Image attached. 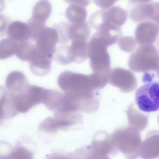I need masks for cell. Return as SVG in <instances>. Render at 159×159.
Here are the masks:
<instances>
[{
  "label": "cell",
  "mask_w": 159,
  "mask_h": 159,
  "mask_svg": "<svg viewBox=\"0 0 159 159\" xmlns=\"http://www.w3.org/2000/svg\"><path fill=\"white\" fill-rule=\"evenodd\" d=\"M94 137L91 146V149L93 152L104 156L115 154L111 143L110 135L107 132L99 131Z\"/></svg>",
  "instance_id": "obj_14"
},
{
  "label": "cell",
  "mask_w": 159,
  "mask_h": 159,
  "mask_svg": "<svg viewBox=\"0 0 159 159\" xmlns=\"http://www.w3.org/2000/svg\"><path fill=\"white\" fill-rule=\"evenodd\" d=\"M18 42L9 38L0 40V60L7 59L16 54Z\"/></svg>",
  "instance_id": "obj_21"
},
{
  "label": "cell",
  "mask_w": 159,
  "mask_h": 159,
  "mask_svg": "<svg viewBox=\"0 0 159 159\" xmlns=\"http://www.w3.org/2000/svg\"><path fill=\"white\" fill-rule=\"evenodd\" d=\"M117 42L120 49L124 52H131L134 51L136 48L137 42L135 38L132 36H121Z\"/></svg>",
  "instance_id": "obj_25"
},
{
  "label": "cell",
  "mask_w": 159,
  "mask_h": 159,
  "mask_svg": "<svg viewBox=\"0 0 159 159\" xmlns=\"http://www.w3.org/2000/svg\"><path fill=\"white\" fill-rule=\"evenodd\" d=\"M89 23L93 29L97 31L113 25L111 23L108 9L99 10L93 12L90 17Z\"/></svg>",
  "instance_id": "obj_20"
},
{
  "label": "cell",
  "mask_w": 159,
  "mask_h": 159,
  "mask_svg": "<svg viewBox=\"0 0 159 159\" xmlns=\"http://www.w3.org/2000/svg\"><path fill=\"white\" fill-rule=\"evenodd\" d=\"M11 159H33L32 152L20 143H18L11 155Z\"/></svg>",
  "instance_id": "obj_26"
},
{
  "label": "cell",
  "mask_w": 159,
  "mask_h": 159,
  "mask_svg": "<svg viewBox=\"0 0 159 159\" xmlns=\"http://www.w3.org/2000/svg\"><path fill=\"white\" fill-rule=\"evenodd\" d=\"M110 139L115 154L119 151L129 159L139 157L141 138L139 131L134 128L118 129L110 135Z\"/></svg>",
  "instance_id": "obj_2"
},
{
  "label": "cell",
  "mask_w": 159,
  "mask_h": 159,
  "mask_svg": "<svg viewBox=\"0 0 159 159\" xmlns=\"http://www.w3.org/2000/svg\"><path fill=\"white\" fill-rule=\"evenodd\" d=\"M159 83L155 81L148 83L139 88L135 93V102L142 111L151 112L159 108Z\"/></svg>",
  "instance_id": "obj_5"
},
{
  "label": "cell",
  "mask_w": 159,
  "mask_h": 159,
  "mask_svg": "<svg viewBox=\"0 0 159 159\" xmlns=\"http://www.w3.org/2000/svg\"><path fill=\"white\" fill-rule=\"evenodd\" d=\"M112 24L120 27L126 22L127 19V11L124 9L113 6L108 9Z\"/></svg>",
  "instance_id": "obj_23"
},
{
  "label": "cell",
  "mask_w": 159,
  "mask_h": 159,
  "mask_svg": "<svg viewBox=\"0 0 159 159\" xmlns=\"http://www.w3.org/2000/svg\"><path fill=\"white\" fill-rule=\"evenodd\" d=\"M53 56L43 52L37 49L35 50L28 61L30 70L34 75L43 76L50 72Z\"/></svg>",
  "instance_id": "obj_11"
},
{
  "label": "cell",
  "mask_w": 159,
  "mask_h": 159,
  "mask_svg": "<svg viewBox=\"0 0 159 159\" xmlns=\"http://www.w3.org/2000/svg\"></svg>",
  "instance_id": "obj_35"
},
{
  "label": "cell",
  "mask_w": 159,
  "mask_h": 159,
  "mask_svg": "<svg viewBox=\"0 0 159 159\" xmlns=\"http://www.w3.org/2000/svg\"><path fill=\"white\" fill-rule=\"evenodd\" d=\"M13 149L9 143L4 141H0V159L10 158Z\"/></svg>",
  "instance_id": "obj_27"
},
{
  "label": "cell",
  "mask_w": 159,
  "mask_h": 159,
  "mask_svg": "<svg viewBox=\"0 0 159 159\" xmlns=\"http://www.w3.org/2000/svg\"><path fill=\"white\" fill-rule=\"evenodd\" d=\"M159 52L153 44L140 45L130 56L129 68L135 72L153 71L158 72Z\"/></svg>",
  "instance_id": "obj_3"
},
{
  "label": "cell",
  "mask_w": 159,
  "mask_h": 159,
  "mask_svg": "<svg viewBox=\"0 0 159 159\" xmlns=\"http://www.w3.org/2000/svg\"><path fill=\"white\" fill-rule=\"evenodd\" d=\"M110 46L95 33L88 43L89 64L94 73L108 75L111 72L110 58L107 51Z\"/></svg>",
  "instance_id": "obj_4"
},
{
  "label": "cell",
  "mask_w": 159,
  "mask_h": 159,
  "mask_svg": "<svg viewBox=\"0 0 159 159\" xmlns=\"http://www.w3.org/2000/svg\"><path fill=\"white\" fill-rule=\"evenodd\" d=\"M6 33L8 37L18 42L30 40L31 37V32L28 25L19 21L10 23Z\"/></svg>",
  "instance_id": "obj_13"
},
{
  "label": "cell",
  "mask_w": 159,
  "mask_h": 159,
  "mask_svg": "<svg viewBox=\"0 0 159 159\" xmlns=\"http://www.w3.org/2000/svg\"><path fill=\"white\" fill-rule=\"evenodd\" d=\"M139 156L143 159H156L159 156V132H149L142 141L139 151Z\"/></svg>",
  "instance_id": "obj_12"
},
{
  "label": "cell",
  "mask_w": 159,
  "mask_h": 159,
  "mask_svg": "<svg viewBox=\"0 0 159 159\" xmlns=\"http://www.w3.org/2000/svg\"><path fill=\"white\" fill-rule=\"evenodd\" d=\"M53 58L57 62L62 65H66L72 63L68 45L62 44L56 48Z\"/></svg>",
  "instance_id": "obj_24"
},
{
  "label": "cell",
  "mask_w": 159,
  "mask_h": 159,
  "mask_svg": "<svg viewBox=\"0 0 159 159\" xmlns=\"http://www.w3.org/2000/svg\"><path fill=\"white\" fill-rule=\"evenodd\" d=\"M101 76L94 73L87 75L66 70L59 75L57 83L67 95L77 98H92L96 97L94 91L101 88Z\"/></svg>",
  "instance_id": "obj_1"
},
{
  "label": "cell",
  "mask_w": 159,
  "mask_h": 159,
  "mask_svg": "<svg viewBox=\"0 0 159 159\" xmlns=\"http://www.w3.org/2000/svg\"><path fill=\"white\" fill-rule=\"evenodd\" d=\"M35 48V44L30 40L18 42L16 56L21 61H28L32 57Z\"/></svg>",
  "instance_id": "obj_22"
},
{
  "label": "cell",
  "mask_w": 159,
  "mask_h": 159,
  "mask_svg": "<svg viewBox=\"0 0 159 159\" xmlns=\"http://www.w3.org/2000/svg\"><path fill=\"white\" fill-rule=\"evenodd\" d=\"M10 20L7 17L0 14V37L5 35L10 24Z\"/></svg>",
  "instance_id": "obj_28"
},
{
  "label": "cell",
  "mask_w": 159,
  "mask_h": 159,
  "mask_svg": "<svg viewBox=\"0 0 159 159\" xmlns=\"http://www.w3.org/2000/svg\"><path fill=\"white\" fill-rule=\"evenodd\" d=\"M87 159H110L107 156L99 155L93 152L91 149Z\"/></svg>",
  "instance_id": "obj_31"
},
{
  "label": "cell",
  "mask_w": 159,
  "mask_h": 159,
  "mask_svg": "<svg viewBox=\"0 0 159 159\" xmlns=\"http://www.w3.org/2000/svg\"><path fill=\"white\" fill-rule=\"evenodd\" d=\"M52 10V6L49 1H39L34 7L30 19L36 24L46 25V22L50 16Z\"/></svg>",
  "instance_id": "obj_16"
},
{
  "label": "cell",
  "mask_w": 159,
  "mask_h": 159,
  "mask_svg": "<svg viewBox=\"0 0 159 159\" xmlns=\"http://www.w3.org/2000/svg\"><path fill=\"white\" fill-rule=\"evenodd\" d=\"M10 159V158H9V159Z\"/></svg>",
  "instance_id": "obj_34"
},
{
  "label": "cell",
  "mask_w": 159,
  "mask_h": 159,
  "mask_svg": "<svg viewBox=\"0 0 159 159\" xmlns=\"http://www.w3.org/2000/svg\"><path fill=\"white\" fill-rule=\"evenodd\" d=\"M7 92L4 87L0 85V122L4 119L3 108Z\"/></svg>",
  "instance_id": "obj_29"
},
{
  "label": "cell",
  "mask_w": 159,
  "mask_h": 159,
  "mask_svg": "<svg viewBox=\"0 0 159 159\" xmlns=\"http://www.w3.org/2000/svg\"><path fill=\"white\" fill-rule=\"evenodd\" d=\"M68 31L70 41H87L91 33L90 27L86 22L78 24L69 23Z\"/></svg>",
  "instance_id": "obj_19"
},
{
  "label": "cell",
  "mask_w": 159,
  "mask_h": 159,
  "mask_svg": "<svg viewBox=\"0 0 159 159\" xmlns=\"http://www.w3.org/2000/svg\"><path fill=\"white\" fill-rule=\"evenodd\" d=\"M159 23L148 20L140 22L135 31V39L140 45L153 44L159 34Z\"/></svg>",
  "instance_id": "obj_10"
},
{
  "label": "cell",
  "mask_w": 159,
  "mask_h": 159,
  "mask_svg": "<svg viewBox=\"0 0 159 159\" xmlns=\"http://www.w3.org/2000/svg\"><path fill=\"white\" fill-rule=\"evenodd\" d=\"M66 2L69 5L65 11V16L70 23L86 22L87 12L85 7L75 3L73 1L66 0Z\"/></svg>",
  "instance_id": "obj_18"
},
{
  "label": "cell",
  "mask_w": 159,
  "mask_h": 159,
  "mask_svg": "<svg viewBox=\"0 0 159 159\" xmlns=\"http://www.w3.org/2000/svg\"><path fill=\"white\" fill-rule=\"evenodd\" d=\"M5 8V3L4 1L0 0V12L2 11Z\"/></svg>",
  "instance_id": "obj_32"
},
{
  "label": "cell",
  "mask_w": 159,
  "mask_h": 159,
  "mask_svg": "<svg viewBox=\"0 0 159 159\" xmlns=\"http://www.w3.org/2000/svg\"><path fill=\"white\" fill-rule=\"evenodd\" d=\"M87 41L74 40L69 45V51L72 62L80 63L89 57Z\"/></svg>",
  "instance_id": "obj_17"
},
{
  "label": "cell",
  "mask_w": 159,
  "mask_h": 159,
  "mask_svg": "<svg viewBox=\"0 0 159 159\" xmlns=\"http://www.w3.org/2000/svg\"><path fill=\"white\" fill-rule=\"evenodd\" d=\"M51 159H70L68 158L65 157H58L56 158H54Z\"/></svg>",
  "instance_id": "obj_33"
},
{
  "label": "cell",
  "mask_w": 159,
  "mask_h": 159,
  "mask_svg": "<svg viewBox=\"0 0 159 159\" xmlns=\"http://www.w3.org/2000/svg\"><path fill=\"white\" fill-rule=\"evenodd\" d=\"M47 90L43 87L28 84L21 92L15 95L18 112L26 113L34 107L43 103Z\"/></svg>",
  "instance_id": "obj_6"
},
{
  "label": "cell",
  "mask_w": 159,
  "mask_h": 159,
  "mask_svg": "<svg viewBox=\"0 0 159 159\" xmlns=\"http://www.w3.org/2000/svg\"><path fill=\"white\" fill-rule=\"evenodd\" d=\"M82 116L78 111L54 114L40 124L39 129L46 132H53L59 129L69 128L81 122Z\"/></svg>",
  "instance_id": "obj_8"
},
{
  "label": "cell",
  "mask_w": 159,
  "mask_h": 159,
  "mask_svg": "<svg viewBox=\"0 0 159 159\" xmlns=\"http://www.w3.org/2000/svg\"><path fill=\"white\" fill-rule=\"evenodd\" d=\"M35 43L39 50L53 55L59 36L54 27L45 26L42 28L31 40Z\"/></svg>",
  "instance_id": "obj_9"
},
{
  "label": "cell",
  "mask_w": 159,
  "mask_h": 159,
  "mask_svg": "<svg viewBox=\"0 0 159 159\" xmlns=\"http://www.w3.org/2000/svg\"><path fill=\"white\" fill-rule=\"evenodd\" d=\"M28 84L25 75L20 71L11 72L6 80L5 86L7 91L14 95L21 92Z\"/></svg>",
  "instance_id": "obj_15"
},
{
  "label": "cell",
  "mask_w": 159,
  "mask_h": 159,
  "mask_svg": "<svg viewBox=\"0 0 159 159\" xmlns=\"http://www.w3.org/2000/svg\"><path fill=\"white\" fill-rule=\"evenodd\" d=\"M127 10L130 18L136 22L152 20L159 23V2L150 0H130Z\"/></svg>",
  "instance_id": "obj_7"
},
{
  "label": "cell",
  "mask_w": 159,
  "mask_h": 159,
  "mask_svg": "<svg viewBox=\"0 0 159 159\" xmlns=\"http://www.w3.org/2000/svg\"><path fill=\"white\" fill-rule=\"evenodd\" d=\"M116 0H94L95 4L103 9H108L111 7L116 2Z\"/></svg>",
  "instance_id": "obj_30"
}]
</instances>
